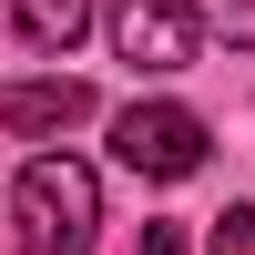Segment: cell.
I'll return each mask as SVG.
<instances>
[{"label":"cell","mask_w":255,"mask_h":255,"mask_svg":"<svg viewBox=\"0 0 255 255\" xmlns=\"http://www.w3.org/2000/svg\"><path fill=\"white\" fill-rule=\"evenodd\" d=\"M10 225H20V255H92V225H102V184H92V163H72V153L20 163V184H10Z\"/></svg>","instance_id":"1"},{"label":"cell","mask_w":255,"mask_h":255,"mask_svg":"<svg viewBox=\"0 0 255 255\" xmlns=\"http://www.w3.org/2000/svg\"><path fill=\"white\" fill-rule=\"evenodd\" d=\"M113 153L133 163L143 184H184L204 163V123L184 113V102H133V113L113 123Z\"/></svg>","instance_id":"2"},{"label":"cell","mask_w":255,"mask_h":255,"mask_svg":"<svg viewBox=\"0 0 255 255\" xmlns=\"http://www.w3.org/2000/svg\"><path fill=\"white\" fill-rule=\"evenodd\" d=\"M10 20H20L31 51H72V41L92 31V0H10Z\"/></svg>","instance_id":"5"},{"label":"cell","mask_w":255,"mask_h":255,"mask_svg":"<svg viewBox=\"0 0 255 255\" xmlns=\"http://www.w3.org/2000/svg\"><path fill=\"white\" fill-rule=\"evenodd\" d=\"M143 255H184V235L174 225H143Z\"/></svg>","instance_id":"8"},{"label":"cell","mask_w":255,"mask_h":255,"mask_svg":"<svg viewBox=\"0 0 255 255\" xmlns=\"http://www.w3.org/2000/svg\"><path fill=\"white\" fill-rule=\"evenodd\" d=\"M215 255H255V204H235V215L215 225Z\"/></svg>","instance_id":"7"},{"label":"cell","mask_w":255,"mask_h":255,"mask_svg":"<svg viewBox=\"0 0 255 255\" xmlns=\"http://www.w3.org/2000/svg\"><path fill=\"white\" fill-rule=\"evenodd\" d=\"M194 0H113V51L133 72H184L194 61Z\"/></svg>","instance_id":"3"},{"label":"cell","mask_w":255,"mask_h":255,"mask_svg":"<svg viewBox=\"0 0 255 255\" xmlns=\"http://www.w3.org/2000/svg\"><path fill=\"white\" fill-rule=\"evenodd\" d=\"M92 123V82H0V133H72Z\"/></svg>","instance_id":"4"},{"label":"cell","mask_w":255,"mask_h":255,"mask_svg":"<svg viewBox=\"0 0 255 255\" xmlns=\"http://www.w3.org/2000/svg\"><path fill=\"white\" fill-rule=\"evenodd\" d=\"M204 20H215L225 41H235V51H255V0H194Z\"/></svg>","instance_id":"6"}]
</instances>
